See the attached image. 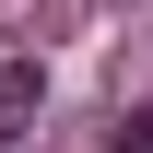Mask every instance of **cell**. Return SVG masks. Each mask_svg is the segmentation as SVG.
Here are the masks:
<instances>
[{
  "label": "cell",
  "instance_id": "obj_1",
  "mask_svg": "<svg viewBox=\"0 0 153 153\" xmlns=\"http://www.w3.org/2000/svg\"><path fill=\"white\" fill-rule=\"evenodd\" d=\"M36 106H47V71H36V59H0V153L36 130Z\"/></svg>",
  "mask_w": 153,
  "mask_h": 153
},
{
  "label": "cell",
  "instance_id": "obj_2",
  "mask_svg": "<svg viewBox=\"0 0 153 153\" xmlns=\"http://www.w3.org/2000/svg\"><path fill=\"white\" fill-rule=\"evenodd\" d=\"M106 153H153V106H118V130H106Z\"/></svg>",
  "mask_w": 153,
  "mask_h": 153
}]
</instances>
